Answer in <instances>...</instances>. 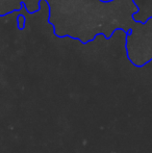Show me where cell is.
<instances>
[{
  "instance_id": "cell-2",
  "label": "cell",
  "mask_w": 152,
  "mask_h": 153,
  "mask_svg": "<svg viewBox=\"0 0 152 153\" xmlns=\"http://www.w3.org/2000/svg\"><path fill=\"white\" fill-rule=\"evenodd\" d=\"M25 23H26V18L23 15H18L17 17V27L20 30H23L25 28Z\"/></svg>"
},
{
  "instance_id": "cell-1",
  "label": "cell",
  "mask_w": 152,
  "mask_h": 153,
  "mask_svg": "<svg viewBox=\"0 0 152 153\" xmlns=\"http://www.w3.org/2000/svg\"><path fill=\"white\" fill-rule=\"evenodd\" d=\"M48 6L47 22L59 39L70 38L87 45L102 36L110 40L125 33L126 56L136 68L152 62V15L134 18L141 10L134 0H42Z\"/></svg>"
}]
</instances>
